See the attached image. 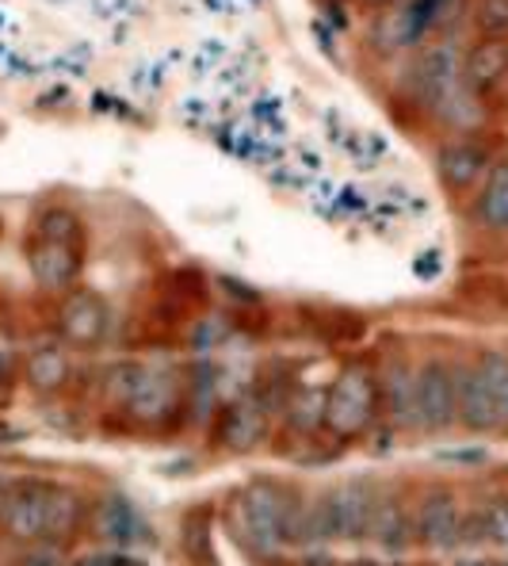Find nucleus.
<instances>
[{
  "label": "nucleus",
  "mask_w": 508,
  "mask_h": 566,
  "mask_svg": "<svg viewBox=\"0 0 508 566\" xmlns=\"http://www.w3.org/2000/svg\"><path fill=\"white\" fill-rule=\"evenodd\" d=\"M0 510H4V494H0Z\"/></svg>",
  "instance_id": "cd10ccee"
},
{
  "label": "nucleus",
  "mask_w": 508,
  "mask_h": 566,
  "mask_svg": "<svg viewBox=\"0 0 508 566\" xmlns=\"http://www.w3.org/2000/svg\"><path fill=\"white\" fill-rule=\"evenodd\" d=\"M416 539H421L428 552H455L463 544V510L455 490L447 486H432L421 494L416 502V517H413Z\"/></svg>",
  "instance_id": "6e6552de"
},
{
  "label": "nucleus",
  "mask_w": 508,
  "mask_h": 566,
  "mask_svg": "<svg viewBox=\"0 0 508 566\" xmlns=\"http://www.w3.org/2000/svg\"><path fill=\"white\" fill-rule=\"evenodd\" d=\"M70 566H141L130 552H93V555H81Z\"/></svg>",
  "instance_id": "b1692460"
},
{
  "label": "nucleus",
  "mask_w": 508,
  "mask_h": 566,
  "mask_svg": "<svg viewBox=\"0 0 508 566\" xmlns=\"http://www.w3.org/2000/svg\"><path fill=\"white\" fill-rule=\"evenodd\" d=\"M264 424H268V418H264V406L256 402V398H241V402H233L226 410L219 437L226 448L241 452V448H253L256 440L264 437Z\"/></svg>",
  "instance_id": "2eb2a0df"
},
{
  "label": "nucleus",
  "mask_w": 508,
  "mask_h": 566,
  "mask_svg": "<svg viewBox=\"0 0 508 566\" xmlns=\"http://www.w3.org/2000/svg\"><path fill=\"white\" fill-rule=\"evenodd\" d=\"M93 532L115 552H135L154 539V528H146L138 505L127 494H104L93 505Z\"/></svg>",
  "instance_id": "1a4fd4ad"
},
{
  "label": "nucleus",
  "mask_w": 508,
  "mask_h": 566,
  "mask_svg": "<svg viewBox=\"0 0 508 566\" xmlns=\"http://www.w3.org/2000/svg\"><path fill=\"white\" fill-rule=\"evenodd\" d=\"M497 566H508V563H497Z\"/></svg>",
  "instance_id": "c85d7f7f"
},
{
  "label": "nucleus",
  "mask_w": 508,
  "mask_h": 566,
  "mask_svg": "<svg viewBox=\"0 0 508 566\" xmlns=\"http://www.w3.org/2000/svg\"><path fill=\"white\" fill-rule=\"evenodd\" d=\"M459 424L470 432H497L505 429V410L497 402L489 379L481 376V368H463L459 371Z\"/></svg>",
  "instance_id": "9d476101"
},
{
  "label": "nucleus",
  "mask_w": 508,
  "mask_h": 566,
  "mask_svg": "<svg viewBox=\"0 0 508 566\" xmlns=\"http://www.w3.org/2000/svg\"><path fill=\"white\" fill-rule=\"evenodd\" d=\"M374 410H379V387L363 368L340 371L325 395V424L337 437H360L363 429H371Z\"/></svg>",
  "instance_id": "423d86ee"
},
{
  "label": "nucleus",
  "mask_w": 508,
  "mask_h": 566,
  "mask_svg": "<svg viewBox=\"0 0 508 566\" xmlns=\"http://www.w3.org/2000/svg\"><path fill=\"white\" fill-rule=\"evenodd\" d=\"M15 566H70L62 555V547L54 544H28V552L15 559Z\"/></svg>",
  "instance_id": "5701e85b"
},
{
  "label": "nucleus",
  "mask_w": 508,
  "mask_h": 566,
  "mask_svg": "<svg viewBox=\"0 0 508 566\" xmlns=\"http://www.w3.org/2000/svg\"><path fill=\"white\" fill-rule=\"evenodd\" d=\"M379 398L387 406V418L402 429H416V371L410 364H394L379 387Z\"/></svg>",
  "instance_id": "ddd939ff"
},
{
  "label": "nucleus",
  "mask_w": 508,
  "mask_h": 566,
  "mask_svg": "<svg viewBox=\"0 0 508 566\" xmlns=\"http://www.w3.org/2000/svg\"><path fill=\"white\" fill-rule=\"evenodd\" d=\"M478 368H481V376L489 379V387H494L497 402H501V410H505V429H508V356H505V353H486V356L478 360Z\"/></svg>",
  "instance_id": "412c9836"
},
{
  "label": "nucleus",
  "mask_w": 508,
  "mask_h": 566,
  "mask_svg": "<svg viewBox=\"0 0 508 566\" xmlns=\"http://www.w3.org/2000/svg\"><path fill=\"white\" fill-rule=\"evenodd\" d=\"M65 371L70 368H65V356L57 353V348H39L28 360V376L39 390H50V387H57V382H65Z\"/></svg>",
  "instance_id": "6ab92c4d"
},
{
  "label": "nucleus",
  "mask_w": 508,
  "mask_h": 566,
  "mask_svg": "<svg viewBox=\"0 0 508 566\" xmlns=\"http://www.w3.org/2000/svg\"><path fill=\"white\" fill-rule=\"evenodd\" d=\"M466 85L470 88H486L497 85V81L508 73V43L505 39H486L481 46L470 50V57L463 62Z\"/></svg>",
  "instance_id": "f3484780"
},
{
  "label": "nucleus",
  "mask_w": 508,
  "mask_h": 566,
  "mask_svg": "<svg viewBox=\"0 0 508 566\" xmlns=\"http://www.w3.org/2000/svg\"><path fill=\"white\" fill-rule=\"evenodd\" d=\"M303 497L283 482H248L230 505V528L237 544L253 555H276L290 547V528Z\"/></svg>",
  "instance_id": "f03ea898"
},
{
  "label": "nucleus",
  "mask_w": 508,
  "mask_h": 566,
  "mask_svg": "<svg viewBox=\"0 0 508 566\" xmlns=\"http://www.w3.org/2000/svg\"><path fill=\"white\" fill-rule=\"evenodd\" d=\"M332 494H337L340 539H345V544H360V539H368L371 536L374 510H379V494H374L371 482L348 479V482H340Z\"/></svg>",
  "instance_id": "9b49d317"
},
{
  "label": "nucleus",
  "mask_w": 508,
  "mask_h": 566,
  "mask_svg": "<svg viewBox=\"0 0 508 566\" xmlns=\"http://www.w3.org/2000/svg\"><path fill=\"white\" fill-rule=\"evenodd\" d=\"M459 421V371L444 360L416 368V429L444 432Z\"/></svg>",
  "instance_id": "0eeeda50"
},
{
  "label": "nucleus",
  "mask_w": 508,
  "mask_h": 566,
  "mask_svg": "<svg viewBox=\"0 0 508 566\" xmlns=\"http://www.w3.org/2000/svg\"><path fill=\"white\" fill-rule=\"evenodd\" d=\"M8 364H12V356H8L4 348H0V376H4V371H8Z\"/></svg>",
  "instance_id": "393cba45"
},
{
  "label": "nucleus",
  "mask_w": 508,
  "mask_h": 566,
  "mask_svg": "<svg viewBox=\"0 0 508 566\" xmlns=\"http://www.w3.org/2000/svg\"><path fill=\"white\" fill-rule=\"evenodd\" d=\"M478 521H481V532H486V544L508 552V494L489 497V502L478 510Z\"/></svg>",
  "instance_id": "aec40b11"
},
{
  "label": "nucleus",
  "mask_w": 508,
  "mask_h": 566,
  "mask_svg": "<svg viewBox=\"0 0 508 566\" xmlns=\"http://www.w3.org/2000/svg\"><path fill=\"white\" fill-rule=\"evenodd\" d=\"M421 93L432 104L440 119L455 123V127H470L478 119V104H474V88L466 85L463 62L452 43H440L424 54L421 62Z\"/></svg>",
  "instance_id": "7ed1b4c3"
},
{
  "label": "nucleus",
  "mask_w": 508,
  "mask_h": 566,
  "mask_svg": "<svg viewBox=\"0 0 508 566\" xmlns=\"http://www.w3.org/2000/svg\"><path fill=\"white\" fill-rule=\"evenodd\" d=\"M62 329L70 340H99L107 333V306L96 295H70L62 303Z\"/></svg>",
  "instance_id": "4468645a"
},
{
  "label": "nucleus",
  "mask_w": 508,
  "mask_h": 566,
  "mask_svg": "<svg viewBox=\"0 0 508 566\" xmlns=\"http://www.w3.org/2000/svg\"><path fill=\"white\" fill-rule=\"evenodd\" d=\"M371 544L379 547L382 555H402L405 547L416 539V528H413V517L398 497H379V510H374V521H371Z\"/></svg>",
  "instance_id": "f8f14e48"
},
{
  "label": "nucleus",
  "mask_w": 508,
  "mask_h": 566,
  "mask_svg": "<svg viewBox=\"0 0 508 566\" xmlns=\"http://www.w3.org/2000/svg\"><path fill=\"white\" fill-rule=\"evenodd\" d=\"M478 214L486 227L508 230V165L494 169V177H489V185L478 199Z\"/></svg>",
  "instance_id": "a211bd4d"
},
{
  "label": "nucleus",
  "mask_w": 508,
  "mask_h": 566,
  "mask_svg": "<svg viewBox=\"0 0 508 566\" xmlns=\"http://www.w3.org/2000/svg\"><path fill=\"white\" fill-rule=\"evenodd\" d=\"M85 521V502L70 486L31 479L4 494L0 524L20 544H54L57 536H70Z\"/></svg>",
  "instance_id": "f257e3e1"
},
{
  "label": "nucleus",
  "mask_w": 508,
  "mask_h": 566,
  "mask_svg": "<svg viewBox=\"0 0 508 566\" xmlns=\"http://www.w3.org/2000/svg\"><path fill=\"white\" fill-rule=\"evenodd\" d=\"M115 382H119V387H115V398L123 402V410L146 424L165 421L180 402L177 376L146 368V364H127V368H119Z\"/></svg>",
  "instance_id": "39448f33"
},
{
  "label": "nucleus",
  "mask_w": 508,
  "mask_h": 566,
  "mask_svg": "<svg viewBox=\"0 0 508 566\" xmlns=\"http://www.w3.org/2000/svg\"><path fill=\"white\" fill-rule=\"evenodd\" d=\"M352 566H379V563H352Z\"/></svg>",
  "instance_id": "bb28decb"
},
{
  "label": "nucleus",
  "mask_w": 508,
  "mask_h": 566,
  "mask_svg": "<svg viewBox=\"0 0 508 566\" xmlns=\"http://www.w3.org/2000/svg\"><path fill=\"white\" fill-rule=\"evenodd\" d=\"M474 20L486 31L489 39H505L508 35V0H478L474 4Z\"/></svg>",
  "instance_id": "4be33fe9"
},
{
  "label": "nucleus",
  "mask_w": 508,
  "mask_h": 566,
  "mask_svg": "<svg viewBox=\"0 0 508 566\" xmlns=\"http://www.w3.org/2000/svg\"><path fill=\"white\" fill-rule=\"evenodd\" d=\"M81 269V245H77V222L65 211H54L43 219L39 238L31 245V272L43 287H70Z\"/></svg>",
  "instance_id": "20e7f679"
},
{
  "label": "nucleus",
  "mask_w": 508,
  "mask_h": 566,
  "mask_svg": "<svg viewBox=\"0 0 508 566\" xmlns=\"http://www.w3.org/2000/svg\"><path fill=\"white\" fill-rule=\"evenodd\" d=\"M463 566H494V563H478V559H474V563H463Z\"/></svg>",
  "instance_id": "a878e982"
},
{
  "label": "nucleus",
  "mask_w": 508,
  "mask_h": 566,
  "mask_svg": "<svg viewBox=\"0 0 508 566\" xmlns=\"http://www.w3.org/2000/svg\"><path fill=\"white\" fill-rule=\"evenodd\" d=\"M486 165H489V157L481 146H474V142H452V146H444V154H440V177L452 188H470L486 177Z\"/></svg>",
  "instance_id": "dca6fc26"
}]
</instances>
